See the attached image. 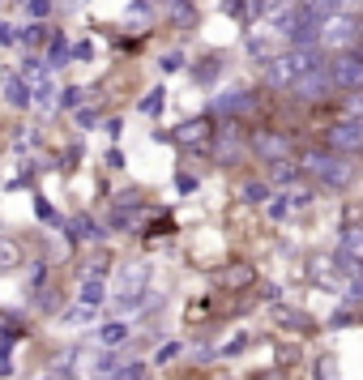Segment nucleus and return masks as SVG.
<instances>
[{"instance_id":"13","label":"nucleus","mask_w":363,"mask_h":380,"mask_svg":"<svg viewBox=\"0 0 363 380\" xmlns=\"http://www.w3.org/2000/svg\"><path fill=\"white\" fill-rule=\"evenodd\" d=\"M5 98H9L13 107H30V103H34V86H30L26 77L9 73V77H5Z\"/></svg>"},{"instance_id":"4","label":"nucleus","mask_w":363,"mask_h":380,"mask_svg":"<svg viewBox=\"0 0 363 380\" xmlns=\"http://www.w3.org/2000/svg\"><path fill=\"white\" fill-rule=\"evenodd\" d=\"M355 43H363V30H359V13H334V18H325V26H321V47L329 51H346V47H355Z\"/></svg>"},{"instance_id":"9","label":"nucleus","mask_w":363,"mask_h":380,"mask_svg":"<svg viewBox=\"0 0 363 380\" xmlns=\"http://www.w3.org/2000/svg\"><path fill=\"white\" fill-rule=\"evenodd\" d=\"M210 150H214V158H218V162H227V167H231V162H239V154H244V141H239L231 129H223V133L210 141Z\"/></svg>"},{"instance_id":"34","label":"nucleus","mask_w":363,"mask_h":380,"mask_svg":"<svg viewBox=\"0 0 363 380\" xmlns=\"http://www.w3.org/2000/svg\"><path fill=\"white\" fill-rule=\"evenodd\" d=\"M73 60H94V43H73Z\"/></svg>"},{"instance_id":"16","label":"nucleus","mask_w":363,"mask_h":380,"mask_svg":"<svg viewBox=\"0 0 363 380\" xmlns=\"http://www.w3.org/2000/svg\"><path fill=\"white\" fill-rule=\"evenodd\" d=\"M205 137H210V120H188V124H180V133H176L180 145H192V141H205Z\"/></svg>"},{"instance_id":"11","label":"nucleus","mask_w":363,"mask_h":380,"mask_svg":"<svg viewBox=\"0 0 363 380\" xmlns=\"http://www.w3.org/2000/svg\"><path fill=\"white\" fill-rule=\"evenodd\" d=\"M65 227H69V235H73L77 244H98L103 235H107V231H103V227L90 218V214H77V218H69Z\"/></svg>"},{"instance_id":"35","label":"nucleus","mask_w":363,"mask_h":380,"mask_svg":"<svg viewBox=\"0 0 363 380\" xmlns=\"http://www.w3.org/2000/svg\"><path fill=\"white\" fill-rule=\"evenodd\" d=\"M39 218H43V223H56V227H60V214H56V209H51L47 201H39Z\"/></svg>"},{"instance_id":"3","label":"nucleus","mask_w":363,"mask_h":380,"mask_svg":"<svg viewBox=\"0 0 363 380\" xmlns=\"http://www.w3.org/2000/svg\"><path fill=\"white\" fill-rule=\"evenodd\" d=\"M329 73H334L338 94L363 90V43H355L346 51H334V56H329Z\"/></svg>"},{"instance_id":"8","label":"nucleus","mask_w":363,"mask_h":380,"mask_svg":"<svg viewBox=\"0 0 363 380\" xmlns=\"http://www.w3.org/2000/svg\"><path fill=\"white\" fill-rule=\"evenodd\" d=\"M252 154L261 158V162H278L291 154V137L286 133H274V129H256L252 133Z\"/></svg>"},{"instance_id":"23","label":"nucleus","mask_w":363,"mask_h":380,"mask_svg":"<svg viewBox=\"0 0 363 380\" xmlns=\"http://www.w3.org/2000/svg\"><path fill=\"white\" fill-rule=\"evenodd\" d=\"M43 39H47V30H43L39 22H34V26H22V30H18V43H26V47H39Z\"/></svg>"},{"instance_id":"19","label":"nucleus","mask_w":363,"mask_h":380,"mask_svg":"<svg viewBox=\"0 0 363 380\" xmlns=\"http://www.w3.org/2000/svg\"><path fill=\"white\" fill-rule=\"evenodd\" d=\"M103 295H107V291H103V278H86V282H81V291H77V303L98 308V303H103Z\"/></svg>"},{"instance_id":"17","label":"nucleus","mask_w":363,"mask_h":380,"mask_svg":"<svg viewBox=\"0 0 363 380\" xmlns=\"http://www.w3.org/2000/svg\"><path fill=\"white\" fill-rule=\"evenodd\" d=\"M239 197H244L248 205H270V197H274V192H270V184H265V180H248V184L239 188Z\"/></svg>"},{"instance_id":"2","label":"nucleus","mask_w":363,"mask_h":380,"mask_svg":"<svg viewBox=\"0 0 363 380\" xmlns=\"http://www.w3.org/2000/svg\"><path fill=\"white\" fill-rule=\"evenodd\" d=\"M346 158L350 154H338V150H303L299 167H303V176L321 180L325 188H350L355 184V167Z\"/></svg>"},{"instance_id":"20","label":"nucleus","mask_w":363,"mask_h":380,"mask_svg":"<svg viewBox=\"0 0 363 380\" xmlns=\"http://www.w3.org/2000/svg\"><path fill=\"white\" fill-rule=\"evenodd\" d=\"M338 248H346L350 256L363 261V227H342V244H338Z\"/></svg>"},{"instance_id":"6","label":"nucleus","mask_w":363,"mask_h":380,"mask_svg":"<svg viewBox=\"0 0 363 380\" xmlns=\"http://www.w3.org/2000/svg\"><path fill=\"white\" fill-rule=\"evenodd\" d=\"M325 141H329V150H338V154H359V150H363V116H342L338 124H329Z\"/></svg>"},{"instance_id":"32","label":"nucleus","mask_w":363,"mask_h":380,"mask_svg":"<svg viewBox=\"0 0 363 380\" xmlns=\"http://www.w3.org/2000/svg\"><path fill=\"white\" fill-rule=\"evenodd\" d=\"M77 124H81V129H94V124H98V112H90V107H77Z\"/></svg>"},{"instance_id":"39","label":"nucleus","mask_w":363,"mask_h":380,"mask_svg":"<svg viewBox=\"0 0 363 380\" xmlns=\"http://www.w3.org/2000/svg\"><path fill=\"white\" fill-rule=\"evenodd\" d=\"M291 201H295V205H308V201H312V192H308V188H295Z\"/></svg>"},{"instance_id":"36","label":"nucleus","mask_w":363,"mask_h":380,"mask_svg":"<svg viewBox=\"0 0 363 380\" xmlns=\"http://www.w3.org/2000/svg\"><path fill=\"white\" fill-rule=\"evenodd\" d=\"M13 372V359H9V346H0V376Z\"/></svg>"},{"instance_id":"12","label":"nucleus","mask_w":363,"mask_h":380,"mask_svg":"<svg viewBox=\"0 0 363 380\" xmlns=\"http://www.w3.org/2000/svg\"><path fill=\"white\" fill-rule=\"evenodd\" d=\"M65 65H73V47H69V43H65V34L56 30V34L47 39V69L56 73V69H65Z\"/></svg>"},{"instance_id":"10","label":"nucleus","mask_w":363,"mask_h":380,"mask_svg":"<svg viewBox=\"0 0 363 380\" xmlns=\"http://www.w3.org/2000/svg\"><path fill=\"white\" fill-rule=\"evenodd\" d=\"M274 320L286 325V329H295V334H317V320L295 312V308H286V303H274Z\"/></svg>"},{"instance_id":"7","label":"nucleus","mask_w":363,"mask_h":380,"mask_svg":"<svg viewBox=\"0 0 363 380\" xmlns=\"http://www.w3.org/2000/svg\"><path fill=\"white\" fill-rule=\"evenodd\" d=\"M256 107V94L252 90H244V86H231V90H223V94H214V103H210V112L214 116H244V112H252Z\"/></svg>"},{"instance_id":"25","label":"nucleus","mask_w":363,"mask_h":380,"mask_svg":"<svg viewBox=\"0 0 363 380\" xmlns=\"http://www.w3.org/2000/svg\"><path fill=\"white\" fill-rule=\"evenodd\" d=\"M218 69H223V60H218V56H210L205 65H197V69H192V77H197V81H214V77H218Z\"/></svg>"},{"instance_id":"5","label":"nucleus","mask_w":363,"mask_h":380,"mask_svg":"<svg viewBox=\"0 0 363 380\" xmlns=\"http://www.w3.org/2000/svg\"><path fill=\"white\" fill-rule=\"evenodd\" d=\"M291 94H295L299 103H325L329 94H338V86H334V73H329V60H325V65H317L312 73H303V77L291 86Z\"/></svg>"},{"instance_id":"40","label":"nucleus","mask_w":363,"mask_h":380,"mask_svg":"<svg viewBox=\"0 0 363 380\" xmlns=\"http://www.w3.org/2000/svg\"><path fill=\"white\" fill-rule=\"evenodd\" d=\"M176 188H180V192H192V188H197V180H192V176H180V180H176Z\"/></svg>"},{"instance_id":"21","label":"nucleus","mask_w":363,"mask_h":380,"mask_svg":"<svg viewBox=\"0 0 363 380\" xmlns=\"http://www.w3.org/2000/svg\"><path fill=\"white\" fill-rule=\"evenodd\" d=\"M270 171H274V180H278V184H295L303 167H291L286 158H278V162H270Z\"/></svg>"},{"instance_id":"41","label":"nucleus","mask_w":363,"mask_h":380,"mask_svg":"<svg viewBox=\"0 0 363 380\" xmlns=\"http://www.w3.org/2000/svg\"><path fill=\"white\" fill-rule=\"evenodd\" d=\"M13 338H18V334H13V329H0V346H9V342H13Z\"/></svg>"},{"instance_id":"22","label":"nucleus","mask_w":363,"mask_h":380,"mask_svg":"<svg viewBox=\"0 0 363 380\" xmlns=\"http://www.w3.org/2000/svg\"><path fill=\"white\" fill-rule=\"evenodd\" d=\"M34 103L43 107V112H51V107H56V86H51L47 77H43V81L34 86Z\"/></svg>"},{"instance_id":"31","label":"nucleus","mask_w":363,"mask_h":380,"mask_svg":"<svg viewBox=\"0 0 363 380\" xmlns=\"http://www.w3.org/2000/svg\"><path fill=\"white\" fill-rule=\"evenodd\" d=\"M223 282L239 287V282H252V269H231V274H223Z\"/></svg>"},{"instance_id":"1","label":"nucleus","mask_w":363,"mask_h":380,"mask_svg":"<svg viewBox=\"0 0 363 380\" xmlns=\"http://www.w3.org/2000/svg\"><path fill=\"white\" fill-rule=\"evenodd\" d=\"M329 60V51L325 47H286L282 56H274V60H265V86L270 90H291L303 73H312L317 65H325Z\"/></svg>"},{"instance_id":"27","label":"nucleus","mask_w":363,"mask_h":380,"mask_svg":"<svg viewBox=\"0 0 363 380\" xmlns=\"http://www.w3.org/2000/svg\"><path fill=\"white\" fill-rule=\"evenodd\" d=\"M86 103V90L81 86H65L60 90V107H81Z\"/></svg>"},{"instance_id":"24","label":"nucleus","mask_w":363,"mask_h":380,"mask_svg":"<svg viewBox=\"0 0 363 380\" xmlns=\"http://www.w3.org/2000/svg\"><path fill=\"white\" fill-rule=\"evenodd\" d=\"M107 380H145V363H124V367H116Z\"/></svg>"},{"instance_id":"15","label":"nucleus","mask_w":363,"mask_h":380,"mask_svg":"<svg viewBox=\"0 0 363 380\" xmlns=\"http://www.w3.org/2000/svg\"><path fill=\"white\" fill-rule=\"evenodd\" d=\"M94 338H98V346H107V350H112V346H124V342H128V325H124V320H107Z\"/></svg>"},{"instance_id":"29","label":"nucleus","mask_w":363,"mask_h":380,"mask_svg":"<svg viewBox=\"0 0 363 380\" xmlns=\"http://www.w3.org/2000/svg\"><path fill=\"white\" fill-rule=\"evenodd\" d=\"M159 65H163V73H180V69H184V51H167Z\"/></svg>"},{"instance_id":"38","label":"nucleus","mask_w":363,"mask_h":380,"mask_svg":"<svg viewBox=\"0 0 363 380\" xmlns=\"http://www.w3.org/2000/svg\"><path fill=\"white\" fill-rule=\"evenodd\" d=\"M342 13H359L363 18V0H342Z\"/></svg>"},{"instance_id":"28","label":"nucleus","mask_w":363,"mask_h":380,"mask_svg":"<svg viewBox=\"0 0 363 380\" xmlns=\"http://www.w3.org/2000/svg\"><path fill=\"white\" fill-rule=\"evenodd\" d=\"M94 312H98V308H90V303H77V308H69V312H65V320H73V325H86V320H94Z\"/></svg>"},{"instance_id":"18","label":"nucleus","mask_w":363,"mask_h":380,"mask_svg":"<svg viewBox=\"0 0 363 380\" xmlns=\"http://www.w3.org/2000/svg\"><path fill=\"white\" fill-rule=\"evenodd\" d=\"M137 107H141V116H163V107H167V90H163V86H154Z\"/></svg>"},{"instance_id":"30","label":"nucleus","mask_w":363,"mask_h":380,"mask_svg":"<svg viewBox=\"0 0 363 380\" xmlns=\"http://www.w3.org/2000/svg\"><path fill=\"white\" fill-rule=\"evenodd\" d=\"M51 5H56V0H26V13H30V18H47Z\"/></svg>"},{"instance_id":"14","label":"nucleus","mask_w":363,"mask_h":380,"mask_svg":"<svg viewBox=\"0 0 363 380\" xmlns=\"http://www.w3.org/2000/svg\"><path fill=\"white\" fill-rule=\"evenodd\" d=\"M145 282H150V265L145 261H133V265L120 269V291H145Z\"/></svg>"},{"instance_id":"42","label":"nucleus","mask_w":363,"mask_h":380,"mask_svg":"<svg viewBox=\"0 0 363 380\" xmlns=\"http://www.w3.org/2000/svg\"><path fill=\"white\" fill-rule=\"evenodd\" d=\"M65 5H86V0H65Z\"/></svg>"},{"instance_id":"37","label":"nucleus","mask_w":363,"mask_h":380,"mask_svg":"<svg viewBox=\"0 0 363 380\" xmlns=\"http://www.w3.org/2000/svg\"><path fill=\"white\" fill-rule=\"evenodd\" d=\"M176 355H180V342H171V346H163V350H159V363H171Z\"/></svg>"},{"instance_id":"26","label":"nucleus","mask_w":363,"mask_h":380,"mask_svg":"<svg viewBox=\"0 0 363 380\" xmlns=\"http://www.w3.org/2000/svg\"><path fill=\"white\" fill-rule=\"evenodd\" d=\"M295 201H291V192H278L270 205H265V214H270V218H286V209H291Z\"/></svg>"},{"instance_id":"44","label":"nucleus","mask_w":363,"mask_h":380,"mask_svg":"<svg viewBox=\"0 0 363 380\" xmlns=\"http://www.w3.org/2000/svg\"><path fill=\"white\" fill-rule=\"evenodd\" d=\"M47 380H60V376H47Z\"/></svg>"},{"instance_id":"43","label":"nucleus","mask_w":363,"mask_h":380,"mask_svg":"<svg viewBox=\"0 0 363 380\" xmlns=\"http://www.w3.org/2000/svg\"><path fill=\"white\" fill-rule=\"evenodd\" d=\"M270 5H286V0H270Z\"/></svg>"},{"instance_id":"33","label":"nucleus","mask_w":363,"mask_h":380,"mask_svg":"<svg viewBox=\"0 0 363 380\" xmlns=\"http://www.w3.org/2000/svg\"><path fill=\"white\" fill-rule=\"evenodd\" d=\"M9 43H18V30L13 22H0V47H9Z\"/></svg>"}]
</instances>
